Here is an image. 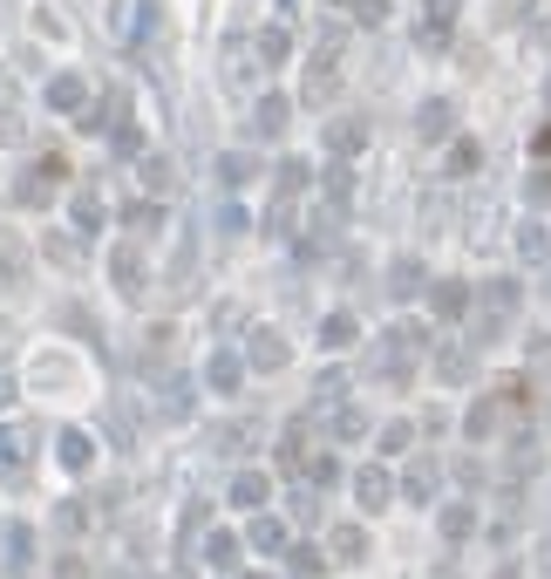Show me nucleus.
I'll return each instance as SVG.
<instances>
[{
    "instance_id": "nucleus-2",
    "label": "nucleus",
    "mask_w": 551,
    "mask_h": 579,
    "mask_svg": "<svg viewBox=\"0 0 551 579\" xmlns=\"http://www.w3.org/2000/svg\"><path fill=\"white\" fill-rule=\"evenodd\" d=\"M197 566L218 572V579H239L253 566V552H245V532L239 525H205V539H197Z\"/></svg>"
},
{
    "instance_id": "nucleus-6",
    "label": "nucleus",
    "mask_w": 551,
    "mask_h": 579,
    "mask_svg": "<svg viewBox=\"0 0 551 579\" xmlns=\"http://www.w3.org/2000/svg\"><path fill=\"white\" fill-rule=\"evenodd\" d=\"M415 355H422V335H415V327H395V335H382V348H374V362H382L388 382H409Z\"/></svg>"
},
{
    "instance_id": "nucleus-16",
    "label": "nucleus",
    "mask_w": 551,
    "mask_h": 579,
    "mask_svg": "<svg viewBox=\"0 0 551 579\" xmlns=\"http://www.w3.org/2000/svg\"><path fill=\"white\" fill-rule=\"evenodd\" d=\"M253 368H259V375L286 368V341H280V335H253Z\"/></svg>"
},
{
    "instance_id": "nucleus-15",
    "label": "nucleus",
    "mask_w": 551,
    "mask_h": 579,
    "mask_svg": "<svg viewBox=\"0 0 551 579\" xmlns=\"http://www.w3.org/2000/svg\"><path fill=\"white\" fill-rule=\"evenodd\" d=\"M205 382H212V395H239V382H245V375H239V362H232V355H212Z\"/></svg>"
},
{
    "instance_id": "nucleus-11",
    "label": "nucleus",
    "mask_w": 551,
    "mask_h": 579,
    "mask_svg": "<svg viewBox=\"0 0 551 579\" xmlns=\"http://www.w3.org/2000/svg\"><path fill=\"white\" fill-rule=\"evenodd\" d=\"M436 532H443V545H463L470 532H477V498H449V505L436 512Z\"/></svg>"
},
{
    "instance_id": "nucleus-12",
    "label": "nucleus",
    "mask_w": 551,
    "mask_h": 579,
    "mask_svg": "<svg viewBox=\"0 0 551 579\" xmlns=\"http://www.w3.org/2000/svg\"><path fill=\"white\" fill-rule=\"evenodd\" d=\"M21 470H28V430H21V423H0V484H14Z\"/></svg>"
},
{
    "instance_id": "nucleus-14",
    "label": "nucleus",
    "mask_w": 551,
    "mask_h": 579,
    "mask_svg": "<svg viewBox=\"0 0 551 579\" xmlns=\"http://www.w3.org/2000/svg\"><path fill=\"white\" fill-rule=\"evenodd\" d=\"M299 484L334 491V484H341V457H334V450H313V457H307V470H299Z\"/></svg>"
},
{
    "instance_id": "nucleus-7",
    "label": "nucleus",
    "mask_w": 551,
    "mask_h": 579,
    "mask_svg": "<svg viewBox=\"0 0 551 579\" xmlns=\"http://www.w3.org/2000/svg\"><path fill=\"white\" fill-rule=\"evenodd\" d=\"M320 545H328L334 566H361V559H368V525H361V518L328 525V532H320Z\"/></svg>"
},
{
    "instance_id": "nucleus-19",
    "label": "nucleus",
    "mask_w": 551,
    "mask_h": 579,
    "mask_svg": "<svg viewBox=\"0 0 551 579\" xmlns=\"http://www.w3.org/2000/svg\"><path fill=\"white\" fill-rule=\"evenodd\" d=\"M415 443V423H382V457H402Z\"/></svg>"
},
{
    "instance_id": "nucleus-17",
    "label": "nucleus",
    "mask_w": 551,
    "mask_h": 579,
    "mask_svg": "<svg viewBox=\"0 0 551 579\" xmlns=\"http://www.w3.org/2000/svg\"><path fill=\"white\" fill-rule=\"evenodd\" d=\"M470 368H477L470 348H436V375H443V382H470Z\"/></svg>"
},
{
    "instance_id": "nucleus-10",
    "label": "nucleus",
    "mask_w": 551,
    "mask_h": 579,
    "mask_svg": "<svg viewBox=\"0 0 551 579\" xmlns=\"http://www.w3.org/2000/svg\"><path fill=\"white\" fill-rule=\"evenodd\" d=\"M286 579H328L334 572V559H328V545H320V539H293V552H286Z\"/></svg>"
},
{
    "instance_id": "nucleus-9",
    "label": "nucleus",
    "mask_w": 551,
    "mask_h": 579,
    "mask_svg": "<svg viewBox=\"0 0 551 579\" xmlns=\"http://www.w3.org/2000/svg\"><path fill=\"white\" fill-rule=\"evenodd\" d=\"M55 470L62 477H89L95 470V437L89 430H55Z\"/></svg>"
},
{
    "instance_id": "nucleus-26",
    "label": "nucleus",
    "mask_w": 551,
    "mask_h": 579,
    "mask_svg": "<svg viewBox=\"0 0 551 579\" xmlns=\"http://www.w3.org/2000/svg\"><path fill=\"white\" fill-rule=\"evenodd\" d=\"M0 539H8V518H0Z\"/></svg>"
},
{
    "instance_id": "nucleus-18",
    "label": "nucleus",
    "mask_w": 551,
    "mask_h": 579,
    "mask_svg": "<svg viewBox=\"0 0 551 579\" xmlns=\"http://www.w3.org/2000/svg\"><path fill=\"white\" fill-rule=\"evenodd\" d=\"M334 443H361L368 437V416L361 410H334V430H328Z\"/></svg>"
},
{
    "instance_id": "nucleus-21",
    "label": "nucleus",
    "mask_w": 551,
    "mask_h": 579,
    "mask_svg": "<svg viewBox=\"0 0 551 579\" xmlns=\"http://www.w3.org/2000/svg\"><path fill=\"white\" fill-rule=\"evenodd\" d=\"M320 341H328V348H347V341H355V320H347V314H334L328 327H320Z\"/></svg>"
},
{
    "instance_id": "nucleus-5",
    "label": "nucleus",
    "mask_w": 551,
    "mask_h": 579,
    "mask_svg": "<svg viewBox=\"0 0 551 579\" xmlns=\"http://www.w3.org/2000/svg\"><path fill=\"white\" fill-rule=\"evenodd\" d=\"M347 491H355V505H361V518H382V512L395 505V498H402V491H395V477H388L382 464H361L355 477H347Z\"/></svg>"
},
{
    "instance_id": "nucleus-24",
    "label": "nucleus",
    "mask_w": 551,
    "mask_h": 579,
    "mask_svg": "<svg viewBox=\"0 0 551 579\" xmlns=\"http://www.w3.org/2000/svg\"><path fill=\"white\" fill-rule=\"evenodd\" d=\"M497 579H517V559H504V566H497Z\"/></svg>"
},
{
    "instance_id": "nucleus-1",
    "label": "nucleus",
    "mask_w": 551,
    "mask_h": 579,
    "mask_svg": "<svg viewBox=\"0 0 551 579\" xmlns=\"http://www.w3.org/2000/svg\"><path fill=\"white\" fill-rule=\"evenodd\" d=\"M239 532H245V552H253L259 566H280L286 552H293V539H307L293 518H280V512H253V518H239Z\"/></svg>"
},
{
    "instance_id": "nucleus-4",
    "label": "nucleus",
    "mask_w": 551,
    "mask_h": 579,
    "mask_svg": "<svg viewBox=\"0 0 551 579\" xmlns=\"http://www.w3.org/2000/svg\"><path fill=\"white\" fill-rule=\"evenodd\" d=\"M395 491H402V505L415 512H443L449 498H443V464L436 457H409V470L395 477Z\"/></svg>"
},
{
    "instance_id": "nucleus-22",
    "label": "nucleus",
    "mask_w": 551,
    "mask_h": 579,
    "mask_svg": "<svg viewBox=\"0 0 551 579\" xmlns=\"http://www.w3.org/2000/svg\"><path fill=\"white\" fill-rule=\"evenodd\" d=\"M436 314L457 320V314H463V287H436Z\"/></svg>"
},
{
    "instance_id": "nucleus-20",
    "label": "nucleus",
    "mask_w": 551,
    "mask_h": 579,
    "mask_svg": "<svg viewBox=\"0 0 551 579\" xmlns=\"http://www.w3.org/2000/svg\"><path fill=\"white\" fill-rule=\"evenodd\" d=\"M457 491H463V498H484V491H490V484H484V464H477V457H470V464H457Z\"/></svg>"
},
{
    "instance_id": "nucleus-25",
    "label": "nucleus",
    "mask_w": 551,
    "mask_h": 579,
    "mask_svg": "<svg viewBox=\"0 0 551 579\" xmlns=\"http://www.w3.org/2000/svg\"><path fill=\"white\" fill-rule=\"evenodd\" d=\"M8 402H14V389H8V382H0V410H8Z\"/></svg>"
},
{
    "instance_id": "nucleus-23",
    "label": "nucleus",
    "mask_w": 551,
    "mask_h": 579,
    "mask_svg": "<svg viewBox=\"0 0 551 579\" xmlns=\"http://www.w3.org/2000/svg\"><path fill=\"white\" fill-rule=\"evenodd\" d=\"M239 579H286V572H272V566H245Z\"/></svg>"
},
{
    "instance_id": "nucleus-8",
    "label": "nucleus",
    "mask_w": 551,
    "mask_h": 579,
    "mask_svg": "<svg viewBox=\"0 0 551 579\" xmlns=\"http://www.w3.org/2000/svg\"><path fill=\"white\" fill-rule=\"evenodd\" d=\"M89 525H95V512H89V498H75V491L62 498L55 512H48V532H55L62 545H82V539H89Z\"/></svg>"
},
{
    "instance_id": "nucleus-13",
    "label": "nucleus",
    "mask_w": 551,
    "mask_h": 579,
    "mask_svg": "<svg viewBox=\"0 0 551 579\" xmlns=\"http://www.w3.org/2000/svg\"><path fill=\"white\" fill-rule=\"evenodd\" d=\"M41 579H95V559L82 545H55V552H48V566H41Z\"/></svg>"
},
{
    "instance_id": "nucleus-3",
    "label": "nucleus",
    "mask_w": 551,
    "mask_h": 579,
    "mask_svg": "<svg viewBox=\"0 0 551 579\" xmlns=\"http://www.w3.org/2000/svg\"><path fill=\"white\" fill-rule=\"evenodd\" d=\"M272 498H280V477H272L266 464H239L232 477H225V505H232L239 518L272 512Z\"/></svg>"
}]
</instances>
